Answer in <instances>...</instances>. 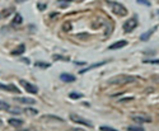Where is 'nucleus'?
I'll use <instances>...</instances> for the list:
<instances>
[{
  "label": "nucleus",
  "instance_id": "nucleus-29",
  "mask_svg": "<svg viewBox=\"0 0 159 131\" xmlns=\"http://www.w3.org/2000/svg\"><path fill=\"white\" fill-rule=\"evenodd\" d=\"M22 1H25V0H17V3H22Z\"/></svg>",
  "mask_w": 159,
  "mask_h": 131
},
{
  "label": "nucleus",
  "instance_id": "nucleus-31",
  "mask_svg": "<svg viewBox=\"0 0 159 131\" xmlns=\"http://www.w3.org/2000/svg\"><path fill=\"white\" fill-rule=\"evenodd\" d=\"M0 125H1V121H0Z\"/></svg>",
  "mask_w": 159,
  "mask_h": 131
},
{
  "label": "nucleus",
  "instance_id": "nucleus-27",
  "mask_svg": "<svg viewBox=\"0 0 159 131\" xmlns=\"http://www.w3.org/2000/svg\"><path fill=\"white\" fill-rule=\"evenodd\" d=\"M38 9H46V4H40V5H38Z\"/></svg>",
  "mask_w": 159,
  "mask_h": 131
},
{
  "label": "nucleus",
  "instance_id": "nucleus-10",
  "mask_svg": "<svg viewBox=\"0 0 159 131\" xmlns=\"http://www.w3.org/2000/svg\"><path fill=\"white\" fill-rule=\"evenodd\" d=\"M15 102H21V103H23V104H33L36 101L32 99V98L23 97V98H15Z\"/></svg>",
  "mask_w": 159,
  "mask_h": 131
},
{
  "label": "nucleus",
  "instance_id": "nucleus-18",
  "mask_svg": "<svg viewBox=\"0 0 159 131\" xmlns=\"http://www.w3.org/2000/svg\"><path fill=\"white\" fill-rule=\"evenodd\" d=\"M62 29H64V31H66V32L71 31V23H70V22H66V23L62 25Z\"/></svg>",
  "mask_w": 159,
  "mask_h": 131
},
{
  "label": "nucleus",
  "instance_id": "nucleus-8",
  "mask_svg": "<svg viewBox=\"0 0 159 131\" xmlns=\"http://www.w3.org/2000/svg\"><path fill=\"white\" fill-rule=\"evenodd\" d=\"M60 79H61L62 82H66V83L75 82V76L70 75V74H61V75H60Z\"/></svg>",
  "mask_w": 159,
  "mask_h": 131
},
{
  "label": "nucleus",
  "instance_id": "nucleus-30",
  "mask_svg": "<svg viewBox=\"0 0 159 131\" xmlns=\"http://www.w3.org/2000/svg\"><path fill=\"white\" fill-rule=\"evenodd\" d=\"M24 131H34V130H24Z\"/></svg>",
  "mask_w": 159,
  "mask_h": 131
},
{
  "label": "nucleus",
  "instance_id": "nucleus-28",
  "mask_svg": "<svg viewBox=\"0 0 159 131\" xmlns=\"http://www.w3.org/2000/svg\"><path fill=\"white\" fill-rule=\"evenodd\" d=\"M57 1H59V3H70V1H71V0H57Z\"/></svg>",
  "mask_w": 159,
  "mask_h": 131
},
{
  "label": "nucleus",
  "instance_id": "nucleus-6",
  "mask_svg": "<svg viewBox=\"0 0 159 131\" xmlns=\"http://www.w3.org/2000/svg\"><path fill=\"white\" fill-rule=\"evenodd\" d=\"M136 25H138V21H136V18H130L129 21H126V23L123 24V29H125L126 32H131Z\"/></svg>",
  "mask_w": 159,
  "mask_h": 131
},
{
  "label": "nucleus",
  "instance_id": "nucleus-25",
  "mask_svg": "<svg viewBox=\"0 0 159 131\" xmlns=\"http://www.w3.org/2000/svg\"><path fill=\"white\" fill-rule=\"evenodd\" d=\"M76 37H78V38H87L88 34H87V33H83V34H78Z\"/></svg>",
  "mask_w": 159,
  "mask_h": 131
},
{
  "label": "nucleus",
  "instance_id": "nucleus-3",
  "mask_svg": "<svg viewBox=\"0 0 159 131\" xmlns=\"http://www.w3.org/2000/svg\"><path fill=\"white\" fill-rule=\"evenodd\" d=\"M70 120L74 121V122H76V123H80V125H85V126H88V127H93V125H92L90 121H88V120L83 119V117L78 116V115L71 113V115H70Z\"/></svg>",
  "mask_w": 159,
  "mask_h": 131
},
{
  "label": "nucleus",
  "instance_id": "nucleus-15",
  "mask_svg": "<svg viewBox=\"0 0 159 131\" xmlns=\"http://www.w3.org/2000/svg\"><path fill=\"white\" fill-rule=\"evenodd\" d=\"M0 110L1 111H9V104L5 103V102L0 101Z\"/></svg>",
  "mask_w": 159,
  "mask_h": 131
},
{
  "label": "nucleus",
  "instance_id": "nucleus-19",
  "mask_svg": "<svg viewBox=\"0 0 159 131\" xmlns=\"http://www.w3.org/2000/svg\"><path fill=\"white\" fill-rule=\"evenodd\" d=\"M34 65H36V66H38V68H50V64H46V62H40V61H38V62H36V64H34Z\"/></svg>",
  "mask_w": 159,
  "mask_h": 131
},
{
  "label": "nucleus",
  "instance_id": "nucleus-11",
  "mask_svg": "<svg viewBox=\"0 0 159 131\" xmlns=\"http://www.w3.org/2000/svg\"><path fill=\"white\" fill-rule=\"evenodd\" d=\"M9 125L13 126V127H21L22 125H23V121L18 120V119H10L9 120Z\"/></svg>",
  "mask_w": 159,
  "mask_h": 131
},
{
  "label": "nucleus",
  "instance_id": "nucleus-7",
  "mask_svg": "<svg viewBox=\"0 0 159 131\" xmlns=\"http://www.w3.org/2000/svg\"><path fill=\"white\" fill-rule=\"evenodd\" d=\"M0 89H4V91H8V92H12V93H21V91L15 87L14 84H9V85H3L0 84Z\"/></svg>",
  "mask_w": 159,
  "mask_h": 131
},
{
  "label": "nucleus",
  "instance_id": "nucleus-4",
  "mask_svg": "<svg viewBox=\"0 0 159 131\" xmlns=\"http://www.w3.org/2000/svg\"><path fill=\"white\" fill-rule=\"evenodd\" d=\"M21 85L25 89V92H28V93H32V94H36L38 92V88L36 87V85L31 84V83L25 82V80H21Z\"/></svg>",
  "mask_w": 159,
  "mask_h": 131
},
{
  "label": "nucleus",
  "instance_id": "nucleus-5",
  "mask_svg": "<svg viewBox=\"0 0 159 131\" xmlns=\"http://www.w3.org/2000/svg\"><path fill=\"white\" fill-rule=\"evenodd\" d=\"M132 120L136 122H141V123H146V122H151V119L149 116H146L144 113H138V115H132Z\"/></svg>",
  "mask_w": 159,
  "mask_h": 131
},
{
  "label": "nucleus",
  "instance_id": "nucleus-16",
  "mask_svg": "<svg viewBox=\"0 0 159 131\" xmlns=\"http://www.w3.org/2000/svg\"><path fill=\"white\" fill-rule=\"evenodd\" d=\"M42 120H55V121H59V122H62V120L60 117H53V116H43Z\"/></svg>",
  "mask_w": 159,
  "mask_h": 131
},
{
  "label": "nucleus",
  "instance_id": "nucleus-13",
  "mask_svg": "<svg viewBox=\"0 0 159 131\" xmlns=\"http://www.w3.org/2000/svg\"><path fill=\"white\" fill-rule=\"evenodd\" d=\"M104 61H102V62H98V64H94V65H90L89 68H85V69H83L80 70V74H84L85 71H88V70H90V69H94V68H97V66H101V65H103Z\"/></svg>",
  "mask_w": 159,
  "mask_h": 131
},
{
  "label": "nucleus",
  "instance_id": "nucleus-17",
  "mask_svg": "<svg viewBox=\"0 0 159 131\" xmlns=\"http://www.w3.org/2000/svg\"><path fill=\"white\" fill-rule=\"evenodd\" d=\"M22 21H23V19H22V15L21 14H15V17H14V23L15 24H21L22 23Z\"/></svg>",
  "mask_w": 159,
  "mask_h": 131
},
{
  "label": "nucleus",
  "instance_id": "nucleus-1",
  "mask_svg": "<svg viewBox=\"0 0 159 131\" xmlns=\"http://www.w3.org/2000/svg\"><path fill=\"white\" fill-rule=\"evenodd\" d=\"M138 78L136 76H130V75H117L114 78H111L108 83L110 84H126V83H132L136 82Z\"/></svg>",
  "mask_w": 159,
  "mask_h": 131
},
{
  "label": "nucleus",
  "instance_id": "nucleus-21",
  "mask_svg": "<svg viewBox=\"0 0 159 131\" xmlns=\"http://www.w3.org/2000/svg\"><path fill=\"white\" fill-rule=\"evenodd\" d=\"M70 98H73V99H76V98H82V94H79V93H70Z\"/></svg>",
  "mask_w": 159,
  "mask_h": 131
},
{
  "label": "nucleus",
  "instance_id": "nucleus-12",
  "mask_svg": "<svg viewBox=\"0 0 159 131\" xmlns=\"http://www.w3.org/2000/svg\"><path fill=\"white\" fill-rule=\"evenodd\" d=\"M24 50H25L24 45H19L17 49L13 50V52H12V53H13V55H21V53H23V52H24Z\"/></svg>",
  "mask_w": 159,
  "mask_h": 131
},
{
  "label": "nucleus",
  "instance_id": "nucleus-23",
  "mask_svg": "<svg viewBox=\"0 0 159 131\" xmlns=\"http://www.w3.org/2000/svg\"><path fill=\"white\" fill-rule=\"evenodd\" d=\"M25 112H27L28 115H37V111H36V110H31V108L25 110Z\"/></svg>",
  "mask_w": 159,
  "mask_h": 131
},
{
  "label": "nucleus",
  "instance_id": "nucleus-20",
  "mask_svg": "<svg viewBox=\"0 0 159 131\" xmlns=\"http://www.w3.org/2000/svg\"><path fill=\"white\" fill-rule=\"evenodd\" d=\"M127 131H144V129L143 127H138V126H130L127 129Z\"/></svg>",
  "mask_w": 159,
  "mask_h": 131
},
{
  "label": "nucleus",
  "instance_id": "nucleus-2",
  "mask_svg": "<svg viewBox=\"0 0 159 131\" xmlns=\"http://www.w3.org/2000/svg\"><path fill=\"white\" fill-rule=\"evenodd\" d=\"M107 5L111 8V10H112L114 14L120 15V17H123V15L127 14V9L125 8L123 5H121L120 3H116V1H110V0H107Z\"/></svg>",
  "mask_w": 159,
  "mask_h": 131
},
{
  "label": "nucleus",
  "instance_id": "nucleus-26",
  "mask_svg": "<svg viewBox=\"0 0 159 131\" xmlns=\"http://www.w3.org/2000/svg\"><path fill=\"white\" fill-rule=\"evenodd\" d=\"M134 98L132 97H129V98H125V99H121L120 102H127V101H132Z\"/></svg>",
  "mask_w": 159,
  "mask_h": 131
},
{
  "label": "nucleus",
  "instance_id": "nucleus-9",
  "mask_svg": "<svg viewBox=\"0 0 159 131\" xmlns=\"http://www.w3.org/2000/svg\"><path fill=\"white\" fill-rule=\"evenodd\" d=\"M126 45H127V42H126V41H123V40H121V41H117V42H114L113 45H111V46H110V50L121 49V47L126 46Z\"/></svg>",
  "mask_w": 159,
  "mask_h": 131
},
{
  "label": "nucleus",
  "instance_id": "nucleus-14",
  "mask_svg": "<svg viewBox=\"0 0 159 131\" xmlns=\"http://www.w3.org/2000/svg\"><path fill=\"white\" fill-rule=\"evenodd\" d=\"M155 29H157V27H155V28H153L151 31H149L148 33H144V34H141V37H140V40H141V41H145V40H148V38L151 36V34H153V32H154Z\"/></svg>",
  "mask_w": 159,
  "mask_h": 131
},
{
  "label": "nucleus",
  "instance_id": "nucleus-22",
  "mask_svg": "<svg viewBox=\"0 0 159 131\" xmlns=\"http://www.w3.org/2000/svg\"><path fill=\"white\" fill-rule=\"evenodd\" d=\"M101 131H117V130L112 129V127H108V126H102L101 127Z\"/></svg>",
  "mask_w": 159,
  "mask_h": 131
},
{
  "label": "nucleus",
  "instance_id": "nucleus-24",
  "mask_svg": "<svg viewBox=\"0 0 159 131\" xmlns=\"http://www.w3.org/2000/svg\"><path fill=\"white\" fill-rule=\"evenodd\" d=\"M138 3H140V4H144V5H150V3L146 1V0H138Z\"/></svg>",
  "mask_w": 159,
  "mask_h": 131
}]
</instances>
